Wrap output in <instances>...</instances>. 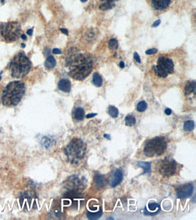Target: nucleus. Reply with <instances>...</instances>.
Returning a JSON list of instances; mask_svg holds the SVG:
<instances>
[{"label": "nucleus", "mask_w": 196, "mask_h": 220, "mask_svg": "<svg viewBox=\"0 0 196 220\" xmlns=\"http://www.w3.org/2000/svg\"><path fill=\"white\" fill-rule=\"evenodd\" d=\"M68 67L69 75L74 80L81 81L88 77L92 72L93 64L88 56L77 54L70 60Z\"/></svg>", "instance_id": "1"}, {"label": "nucleus", "mask_w": 196, "mask_h": 220, "mask_svg": "<svg viewBox=\"0 0 196 220\" xmlns=\"http://www.w3.org/2000/svg\"><path fill=\"white\" fill-rule=\"evenodd\" d=\"M25 87L23 82L14 81L9 83L3 91L2 103L8 107L16 106L25 94Z\"/></svg>", "instance_id": "2"}, {"label": "nucleus", "mask_w": 196, "mask_h": 220, "mask_svg": "<svg viewBox=\"0 0 196 220\" xmlns=\"http://www.w3.org/2000/svg\"><path fill=\"white\" fill-rule=\"evenodd\" d=\"M31 68V62L23 52H19L16 54L9 64L11 76L16 79L25 77L29 73Z\"/></svg>", "instance_id": "3"}, {"label": "nucleus", "mask_w": 196, "mask_h": 220, "mask_svg": "<svg viewBox=\"0 0 196 220\" xmlns=\"http://www.w3.org/2000/svg\"><path fill=\"white\" fill-rule=\"evenodd\" d=\"M86 146L81 139H73L64 150L68 161L71 164H78L84 157Z\"/></svg>", "instance_id": "4"}, {"label": "nucleus", "mask_w": 196, "mask_h": 220, "mask_svg": "<svg viewBox=\"0 0 196 220\" xmlns=\"http://www.w3.org/2000/svg\"><path fill=\"white\" fill-rule=\"evenodd\" d=\"M21 34V25L17 22L0 24V40L10 43L16 41Z\"/></svg>", "instance_id": "5"}, {"label": "nucleus", "mask_w": 196, "mask_h": 220, "mask_svg": "<svg viewBox=\"0 0 196 220\" xmlns=\"http://www.w3.org/2000/svg\"><path fill=\"white\" fill-rule=\"evenodd\" d=\"M167 146L164 137H157L146 142L144 147V153L148 157H158L164 153Z\"/></svg>", "instance_id": "6"}, {"label": "nucleus", "mask_w": 196, "mask_h": 220, "mask_svg": "<svg viewBox=\"0 0 196 220\" xmlns=\"http://www.w3.org/2000/svg\"><path fill=\"white\" fill-rule=\"evenodd\" d=\"M152 69L159 77L166 78L169 74H173L174 73V63L173 60L170 58L159 57L157 65L152 67Z\"/></svg>", "instance_id": "7"}, {"label": "nucleus", "mask_w": 196, "mask_h": 220, "mask_svg": "<svg viewBox=\"0 0 196 220\" xmlns=\"http://www.w3.org/2000/svg\"><path fill=\"white\" fill-rule=\"evenodd\" d=\"M177 170V163L173 159L166 157L159 164V171L160 173L166 177L173 176Z\"/></svg>", "instance_id": "8"}, {"label": "nucleus", "mask_w": 196, "mask_h": 220, "mask_svg": "<svg viewBox=\"0 0 196 220\" xmlns=\"http://www.w3.org/2000/svg\"><path fill=\"white\" fill-rule=\"evenodd\" d=\"M67 191H75L79 192L83 188V183L81 179L76 176H70L64 183Z\"/></svg>", "instance_id": "9"}, {"label": "nucleus", "mask_w": 196, "mask_h": 220, "mask_svg": "<svg viewBox=\"0 0 196 220\" xmlns=\"http://www.w3.org/2000/svg\"><path fill=\"white\" fill-rule=\"evenodd\" d=\"M194 190V186L192 183H185L177 188L176 193L178 198L185 199L189 198L192 195Z\"/></svg>", "instance_id": "10"}, {"label": "nucleus", "mask_w": 196, "mask_h": 220, "mask_svg": "<svg viewBox=\"0 0 196 220\" xmlns=\"http://www.w3.org/2000/svg\"><path fill=\"white\" fill-rule=\"evenodd\" d=\"M123 176L121 170L116 169L113 171L109 178V183L112 188H115L123 181Z\"/></svg>", "instance_id": "11"}, {"label": "nucleus", "mask_w": 196, "mask_h": 220, "mask_svg": "<svg viewBox=\"0 0 196 220\" xmlns=\"http://www.w3.org/2000/svg\"><path fill=\"white\" fill-rule=\"evenodd\" d=\"M160 212V206L156 202H151L148 204V206L144 209V214L146 215L155 216Z\"/></svg>", "instance_id": "12"}, {"label": "nucleus", "mask_w": 196, "mask_h": 220, "mask_svg": "<svg viewBox=\"0 0 196 220\" xmlns=\"http://www.w3.org/2000/svg\"><path fill=\"white\" fill-rule=\"evenodd\" d=\"M151 4L155 10L163 11L170 6L171 0H151Z\"/></svg>", "instance_id": "13"}, {"label": "nucleus", "mask_w": 196, "mask_h": 220, "mask_svg": "<svg viewBox=\"0 0 196 220\" xmlns=\"http://www.w3.org/2000/svg\"><path fill=\"white\" fill-rule=\"evenodd\" d=\"M58 87L64 92H70L71 88V82L67 79H62L58 83Z\"/></svg>", "instance_id": "14"}, {"label": "nucleus", "mask_w": 196, "mask_h": 220, "mask_svg": "<svg viewBox=\"0 0 196 220\" xmlns=\"http://www.w3.org/2000/svg\"><path fill=\"white\" fill-rule=\"evenodd\" d=\"M117 0H100L102 4L99 6L101 11H107L112 9L115 6V2Z\"/></svg>", "instance_id": "15"}, {"label": "nucleus", "mask_w": 196, "mask_h": 220, "mask_svg": "<svg viewBox=\"0 0 196 220\" xmlns=\"http://www.w3.org/2000/svg\"><path fill=\"white\" fill-rule=\"evenodd\" d=\"M185 92L186 95H189L191 93L195 94L196 92V83L194 82H188L185 87Z\"/></svg>", "instance_id": "16"}, {"label": "nucleus", "mask_w": 196, "mask_h": 220, "mask_svg": "<svg viewBox=\"0 0 196 220\" xmlns=\"http://www.w3.org/2000/svg\"><path fill=\"white\" fill-rule=\"evenodd\" d=\"M73 115L76 120H82L85 117V111L82 108L78 107L73 111Z\"/></svg>", "instance_id": "17"}, {"label": "nucleus", "mask_w": 196, "mask_h": 220, "mask_svg": "<svg viewBox=\"0 0 196 220\" xmlns=\"http://www.w3.org/2000/svg\"><path fill=\"white\" fill-rule=\"evenodd\" d=\"M137 166L143 169L144 172L142 174H150L151 173V163L148 162L139 161L137 162Z\"/></svg>", "instance_id": "18"}, {"label": "nucleus", "mask_w": 196, "mask_h": 220, "mask_svg": "<svg viewBox=\"0 0 196 220\" xmlns=\"http://www.w3.org/2000/svg\"><path fill=\"white\" fill-rule=\"evenodd\" d=\"M95 185L98 188L103 187L106 184V181L104 176L100 174H95Z\"/></svg>", "instance_id": "19"}, {"label": "nucleus", "mask_w": 196, "mask_h": 220, "mask_svg": "<svg viewBox=\"0 0 196 220\" xmlns=\"http://www.w3.org/2000/svg\"><path fill=\"white\" fill-rule=\"evenodd\" d=\"M56 64L57 62L55 59L52 56H50L47 58L44 63V65L47 69H51L55 67Z\"/></svg>", "instance_id": "20"}, {"label": "nucleus", "mask_w": 196, "mask_h": 220, "mask_svg": "<svg viewBox=\"0 0 196 220\" xmlns=\"http://www.w3.org/2000/svg\"><path fill=\"white\" fill-rule=\"evenodd\" d=\"M93 83L95 86L97 87H100L102 86L103 84L102 78L98 73L95 72L93 76Z\"/></svg>", "instance_id": "21"}, {"label": "nucleus", "mask_w": 196, "mask_h": 220, "mask_svg": "<svg viewBox=\"0 0 196 220\" xmlns=\"http://www.w3.org/2000/svg\"><path fill=\"white\" fill-rule=\"evenodd\" d=\"M87 217L89 219H90V220H97V219H98L101 217L102 215V212L101 210H99L98 212H88L87 213Z\"/></svg>", "instance_id": "22"}, {"label": "nucleus", "mask_w": 196, "mask_h": 220, "mask_svg": "<svg viewBox=\"0 0 196 220\" xmlns=\"http://www.w3.org/2000/svg\"><path fill=\"white\" fill-rule=\"evenodd\" d=\"M194 128V122L192 120H188L185 122L183 130L185 131H191Z\"/></svg>", "instance_id": "23"}, {"label": "nucleus", "mask_w": 196, "mask_h": 220, "mask_svg": "<svg viewBox=\"0 0 196 220\" xmlns=\"http://www.w3.org/2000/svg\"><path fill=\"white\" fill-rule=\"evenodd\" d=\"M107 113L111 117L114 118H117L119 115L118 109L113 106H110L109 107H108Z\"/></svg>", "instance_id": "24"}, {"label": "nucleus", "mask_w": 196, "mask_h": 220, "mask_svg": "<svg viewBox=\"0 0 196 220\" xmlns=\"http://www.w3.org/2000/svg\"><path fill=\"white\" fill-rule=\"evenodd\" d=\"M125 121H126V125L129 127L135 125L136 123L135 118L131 115H128L126 116L125 118Z\"/></svg>", "instance_id": "25"}, {"label": "nucleus", "mask_w": 196, "mask_h": 220, "mask_svg": "<svg viewBox=\"0 0 196 220\" xmlns=\"http://www.w3.org/2000/svg\"><path fill=\"white\" fill-rule=\"evenodd\" d=\"M108 47L109 49L112 50H117L119 47V44L117 40L115 38H111L108 42Z\"/></svg>", "instance_id": "26"}, {"label": "nucleus", "mask_w": 196, "mask_h": 220, "mask_svg": "<svg viewBox=\"0 0 196 220\" xmlns=\"http://www.w3.org/2000/svg\"><path fill=\"white\" fill-rule=\"evenodd\" d=\"M147 103L145 102V101H139L138 104H137V106H136L137 110L139 112H140V113L144 112L145 110L147 109Z\"/></svg>", "instance_id": "27"}, {"label": "nucleus", "mask_w": 196, "mask_h": 220, "mask_svg": "<svg viewBox=\"0 0 196 220\" xmlns=\"http://www.w3.org/2000/svg\"><path fill=\"white\" fill-rule=\"evenodd\" d=\"M41 143L43 146H44L45 148H48L51 145H52V141L51 139L45 137H43V138L42 139Z\"/></svg>", "instance_id": "28"}, {"label": "nucleus", "mask_w": 196, "mask_h": 220, "mask_svg": "<svg viewBox=\"0 0 196 220\" xmlns=\"http://www.w3.org/2000/svg\"><path fill=\"white\" fill-rule=\"evenodd\" d=\"M158 52V50L157 49H150L148 50L145 51V53L147 55H152V54H155Z\"/></svg>", "instance_id": "29"}, {"label": "nucleus", "mask_w": 196, "mask_h": 220, "mask_svg": "<svg viewBox=\"0 0 196 220\" xmlns=\"http://www.w3.org/2000/svg\"><path fill=\"white\" fill-rule=\"evenodd\" d=\"M133 56H134V59L135 60H136V62H137L138 63H140L141 62V60H140V58L139 57V55H138V53L137 52H135L134 54H133Z\"/></svg>", "instance_id": "30"}, {"label": "nucleus", "mask_w": 196, "mask_h": 220, "mask_svg": "<svg viewBox=\"0 0 196 220\" xmlns=\"http://www.w3.org/2000/svg\"><path fill=\"white\" fill-rule=\"evenodd\" d=\"M52 53L55 55H58V54H61L62 53V51L58 49V48H54L53 50H52Z\"/></svg>", "instance_id": "31"}, {"label": "nucleus", "mask_w": 196, "mask_h": 220, "mask_svg": "<svg viewBox=\"0 0 196 220\" xmlns=\"http://www.w3.org/2000/svg\"><path fill=\"white\" fill-rule=\"evenodd\" d=\"M160 23V20H157L155 22H154L153 23L152 26V27H157V26H158V25H159Z\"/></svg>", "instance_id": "32"}, {"label": "nucleus", "mask_w": 196, "mask_h": 220, "mask_svg": "<svg viewBox=\"0 0 196 220\" xmlns=\"http://www.w3.org/2000/svg\"><path fill=\"white\" fill-rule=\"evenodd\" d=\"M164 113L167 115H171V113H172V111L170 108H166L164 111Z\"/></svg>", "instance_id": "33"}, {"label": "nucleus", "mask_w": 196, "mask_h": 220, "mask_svg": "<svg viewBox=\"0 0 196 220\" xmlns=\"http://www.w3.org/2000/svg\"><path fill=\"white\" fill-rule=\"evenodd\" d=\"M97 115V113H89L88 115H86V118H93L95 116H96Z\"/></svg>", "instance_id": "34"}, {"label": "nucleus", "mask_w": 196, "mask_h": 220, "mask_svg": "<svg viewBox=\"0 0 196 220\" xmlns=\"http://www.w3.org/2000/svg\"><path fill=\"white\" fill-rule=\"evenodd\" d=\"M61 32H62L63 33L65 34V35H69V33H68L67 30V29H66L61 28Z\"/></svg>", "instance_id": "35"}, {"label": "nucleus", "mask_w": 196, "mask_h": 220, "mask_svg": "<svg viewBox=\"0 0 196 220\" xmlns=\"http://www.w3.org/2000/svg\"><path fill=\"white\" fill-rule=\"evenodd\" d=\"M26 33H27L28 35H30V36H32V33H33V30L31 29H28V30L27 31V32H26Z\"/></svg>", "instance_id": "36"}, {"label": "nucleus", "mask_w": 196, "mask_h": 220, "mask_svg": "<svg viewBox=\"0 0 196 220\" xmlns=\"http://www.w3.org/2000/svg\"><path fill=\"white\" fill-rule=\"evenodd\" d=\"M119 65H120L121 68H124L125 67V64H124V63L123 62H120Z\"/></svg>", "instance_id": "37"}, {"label": "nucleus", "mask_w": 196, "mask_h": 220, "mask_svg": "<svg viewBox=\"0 0 196 220\" xmlns=\"http://www.w3.org/2000/svg\"><path fill=\"white\" fill-rule=\"evenodd\" d=\"M104 137L105 138H106L107 139H108V140H110V136L109 135L107 134H104Z\"/></svg>", "instance_id": "38"}, {"label": "nucleus", "mask_w": 196, "mask_h": 220, "mask_svg": "<svg viewBox=\"0 0 196 220\" xmlns=\"http://www.w3.org/2000/svg\"><path fill=\"white\" fill-rule=\"evenodd\" d=\"M21 38H22L23 40H26V36H25V35H22L21 36Z\"/></svg>", "instance_id": "39"}, {"label": "nucleus", "mask_w": 196, "mask_h": 220, "mask_svg": "<svg viewBox=\"0 0 196 220\" xmlns=\"http://www.w3.org/2000/svg\"><path fill=\"white\" fill-rule=\"evenodd\" d=\"M21 45H22V47H23V48H25V44H23V43H22V44H21Z\"/></svg>", "instance_id": "40"}, {"label": "nucleus", "mask_w": 196, "mask_h": 220, "mask_svg": "<svg viewBox=\"0 0 196 220\" xmlns=\"http://www.w3.org/2000/svg\"><path fill=\"white\" fill-rule=\"evenodd\" d=\"M87 1H88V0H81V1L82 2H86Z\"/></svg>", "instance_id": "41"}, {"label": "nucleus", "mask_w": 196, "mask_h": 220, "mask_svg": "<svg viewBox=\"0 0 196 220\" xmlns=\"http://www.w3.org/2000/svg\"><path fill=\"white\" fill-rule=\"evenodd\" d=\"M110 219H111V220H114V218H107V220H110Z\"/></svg>", "instance_id": "42"}, {"label": "nucleus", "mask_w": 196, "mask_h": 220, "mask_svg": "<svg viewBox=\"0 0 196 220\" xmlns=\"http://www.w3.org/2000/svg\"><path fill=\"white\" fill-rule=\"evenodd\" d=\"M1 77H0V80H1Z\"/></svg>", "instance_id": "43"}]
</instances>
